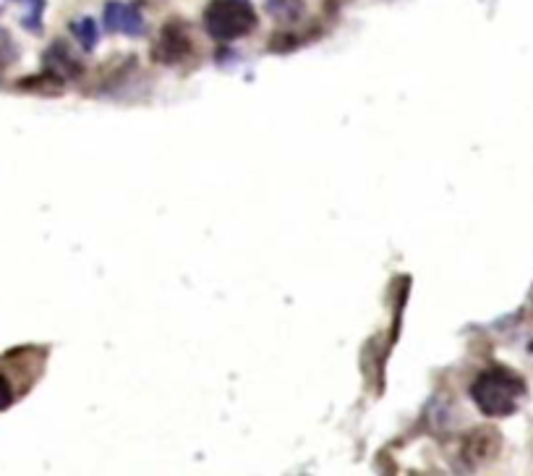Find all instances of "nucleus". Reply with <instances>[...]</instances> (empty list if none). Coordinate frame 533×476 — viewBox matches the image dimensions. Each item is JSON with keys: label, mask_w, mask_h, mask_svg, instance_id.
<instances>
[{"label": "nucleus", "mask_w": 533, "mask_h": 476, "mask_svg": "<svg viewBox=\"0 0 533 476\" xmlns=\"http://www.w3.org/2000/svg\"><path fill=\"white\" fill-rule=\"evenodd\" d=\"M202 24L212 40L233 42L249 37L259 27V16L251 0H210L204 8Z\"/></svg>", "instance_id": "nucleus-2"}, {"label": "nucleus", "mask_w": 533, "mask_h": 476, "mask_svg": "<svg viewBox=\"0 0 533 476\" xmlns=\"http://www.w3.org/2000/svg\"><path fill=\"white\" fill-rule=\"evenodd\" d=\"M264 11L283 27H293L306 11V0H264Z\"/></svg>", "instance_id": "nucleus-7"}, {"label": "nucleus", "mask_w": 533, "mask_h": 476, "mask_svg": "<svg viewBox=\"0 0 533 476\" xmlns=\"http://www.w3.org/2000/svg\"><path fill=\"white\" fill-rule=\"evenodd\" d=\"M345 3H348V0H324V11H327V14H338Z\"/></svg>", "instance_id": "nucleus-14"}, {"label": "nucleus", "mask_w": 533, "mask_h": 476, "mask_svg": "<svg viewBox=\"0 0 533 476\" xmlns=\"http://www.w3.org/2000/svg\"><path fill=\"white\" fill-rule=\"evenodd\" d=\"M42 11H45V0H32V14L24 19V27H27L29 32H42Z\"/></svg>", "instance_id": "nucleus-11"}, {"label": "nucleus", "mask_w": 533, "mask_h": 476, "mask_svg": "<svg viewBox=\"0 0 533 476\" xmlns=\"http://www.w3.org/2000/svg\"><path fill=\"white\" fill-rule=\"evenodd\" d=\"M19 87L24 92H42V95H61L63 92V79L48 68H42L40 76H29L24 82H19Z\"/></svg>", "instance_id": "nucleus-8"}, {"label": "nucleus", "mask_w": 533, "mask_h": 476, "mask_svg": "<svg viewBox=\"0 0 533 476\" xmlns=\"http://www.w3.org/2000/svg\"><path fill=\"white\" fill-rule=\"evenodd\" d=\"M319 34H296L291 32V29H283V32H275L270 37V50L272 53H293V50H298L301 45H306V42L317 40Z\"/></svg>", "instance_id": "nucleus-9"}, {"label": "nucleus", "mask_w": 533, "mask_h": 476, "mask_svg": "<svg viewBox=\"0 0 533 476\" xmlns=\"http://www.w3.org/2000/svg\"><path fill=\"white\" fill-rule=\"evenodd\" d=\"M194 55V40H191L189 24L181 19L168 21L160 29L155 48H152V61L160 66H181Z\"/></svg>", "instance_id": "nucleus-4"}, {"label": "nucleus", "mask_w": 533, "mask_h": 476, "mask_svg": "<svg viewBox=\"0 0 533 476\" xmlns=\"http://www.w3.org/2000/svg\"><path fill=\"white\" fill-rule=\"evenodd\" d=\"M502 453V435L494 427H476L463 435L458 448L460 463L468 471L484 469L489 463H494Z\"/></svg>", "instance_id": "nucleus-3"}, {"label": "nucleus", "mask_w": 533, "mask_h": 476, "mask_svg": "<svg viewBox=\"0 0 533 476\" xmlns=\"http://www.w3.org/2000/svg\"><path fill=\"white\" fill-rule=\"evenodd\" d=\"M102 24L113 34H126V37H142L147 32V21H144L142 11L131 3H121V0H108L105 11H102Z\"/></svg>", "instance_id": "nucleus-5"}, {"label": "nucleus", "mask_w": 533, "mask_h": 476, "mask_svg": "<svg viewBox=\"0 0 533 476\" xmlns=\"http://www.w3.org/2000/svg\"><path fill=\"white\" fill-rule=\"evenodd\" d=\"M528 398V385L515 369L489 367L473 380L471 401L481 414L489 419H505L513 416Z\"/></svg>", "instance_id": "nucleus-1"}, {"label": "nucleus", "mask_w": 533, "mask_h": 476, "mask_svg": "<svg viewBox=\"0 0 533 476\" xmlns=\"http://www.w3.org/2000/svg\"><path fill=\"white\" fill-rule=\"evenodd\" d=\"M14 401H16L14 385H11V380H8L6 374H0V411H6V408L14 406Z\"/></svg>", "instance_id": "nucleus-13"}, {"label": "nucleus", "mask_w": 533, "mask_h": 476, "mask_svg": "<svg viewBox=\"0 0 533 476\" xmlns=\"http://www.w3.org/2000/svg\"><path fill=\"white\" fill-rule=\"evenodd\" d=\"M42 63H45L48 71L61 76L63 82H66V79H76V76H81V71H84V66H81L79 58L71 53L66 42H53L48 53H45V58H42Z\"/></svg>", "instance_id": "nucleus-6"}, {"label": "nucleus", "mask_w": 533, "mask_h": 476, "mask_svg": "<svg viewBox=\"0 0 533 476\" xmlns=\"http://www.w3.org/2000/svg\"><path fill=\"white\" fill-rule=\"evenodd\" d=\"M14 58H16L14 40L8 37V32H3V29H0V68L8 66V63L14 61Z\"/></svg>", "instance_id": "nucleus-12"}, {"label": "nucleus", "mask_w": 533, "mask_h": 476, "mask_svg": "<svg viewBox=\"0 0 533 476\" xmlns=\"http://www.w3.org/2000/svg\"><path fill=\"white\" fill-rule=\"evenodd\" d=\"M71 32H74V37L79 40V45L87 50V53H92V50L97 48L100 27H97V21L92 19V16H81V19L71 21Z\"/></svg>", "instance_id": "nucleus-10"}]
</instances>
